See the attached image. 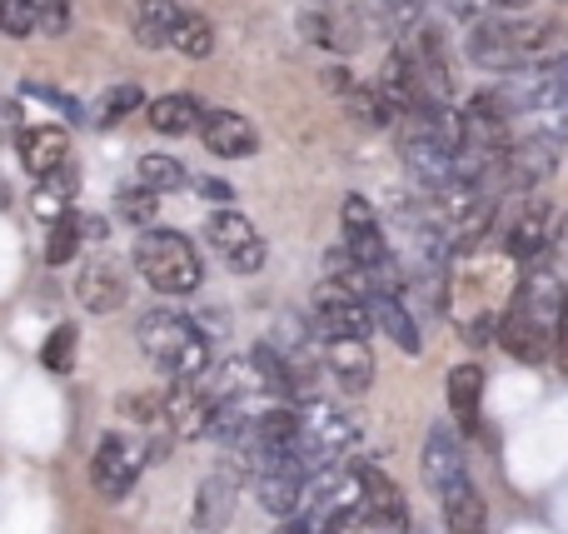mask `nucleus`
I'll return each instance as SVG.
<instances>
[{"label":"nucleus","mask_w":568,"mask_h":534,"mask_svg":"<svg viewBox=\"0 0 568 534\" xmlns=\"http://www.w3.org/2000/svg\"><path fill=\"white\" fill-rule=\"evenodd\" d=\"M499 345L509 350L514 360H524V365H539V360H549V355H554L549 335H539V330H534L514 305L504 310V320H499Z\"/></svg>","instance_id":"obj_21"},{"label":"nucleus","mask_w":568,"mask_h":534,"mask_svg":"<svg viewBox=\"0 0 568 534\" xmlns=\"http://www.w3.org/2000/svg\"><path fill=\"white\" fill-rule=\"evenodd\" d=\"M479 405H484V365H454L449 370V410L459 435H479Z\"/></svg>","instance_id":"obj_18"},{"label":"nucleus","mask_w":568,"mask_h":534,"mask_svg":"<svg viewBox=\"0 0 568 534\" xmlns=\"http://www.w3.org/2000/svg\"><path fill=\"white\" fill-rule=\"evenodd\" d=\"M414 56V66H419V80L434 90V95H449V60H444V40L434 36V30H419V36L404 46Z\"/></svg>","instance_id":"obj_24"},{"label":"nucleus","mask_w":568,"mask_h":534,"mask_svg":"<svg viewBox=\"0 0 568 534\" xmlns=\"http://www.w3.org/2000/svg\"><path fill=\"white\" fill-rule=\"evenodd\" d=\"M140 85H115V90H105V100L95 105V125H115V120H125L130 110L140 105Z\"/></svg>","instance_id":"obj_31"},{"label":"nucleus","mask_w":568,"mask_h":534,"mask_svg":"<svg viewBox=\"0 0 568 534\" xmlns=\"http://www.w3.org/2000/svg\"><path fill=\"white\" fill-rule=\"evenodd\" d=\"M275 534H304V525H300V520H290V525H280Z\"/></svg>","instance_id":"obj_42"},{"label":"nucleus","mask_w":568,"mask_h":534,"mask_svg":"<svg viewBox=\"0 0 568 534\" xmlns=\"http://www.w3.org/2000/svg\"><path fill=\"white\" fill-rule=\"evenodd\" d=\"M155 210H160V195H150V190H120L115 195V215L120 220H130V225H150L155 220Z\"/></svg>","instance_id":"obj_30"},{"label":"nucleus","mask_w":568,"mask_h":534,"mask_svg":"<svg viewBox=\"0 0 568 534\" xmlns=\"http://www.w3.org/2000/svg\"><path fill=\"white\" fill-rule=\"evenodd\" d=\"M125 295H130V275L115 255H95L75 280V300L90 310V315H110V310H120Z\"/></svg>","instance_id":"obj_11"},{"label":"nucleus","mask_w":568,"mask_h":534,"mask_svg":"<svg viewBox=\"0 0 568 534\" xmlns=\"http://www.w3.org/2000/svg\"><path fill=\"white\" fill-rule=\"evenodd\" d=\"M75 195H80V170L60 165L55 175H45V180L30 185V215L45 220V225H55V220H65L70 210H75Z\"/></svg>","instance_id":"obj_16"},{"label":"nucleus","mask_w":568,"mask_h":534,"mask_svg":"<svg viewBox=\"0 0 568 534\" xmlns=\"http://www.w3.org/2000/svg\"><path fill=\"white\" fill-rule=\"evenodd\" d=\"M554 360H559V370H568V305H564L559 330H554Z\"/></svg>","instance_id":"obj_36"},{"label":"nucleus","mask_w":568,"mask_h":534,"mask_svg":"<svg viewBox=\"0 0 568 534\" xmlns=\"http://www.w3.org/2000/svg\"><path fill=\"white\" fill-rule=\"evenodd\" d=\"M150 450L140 445L135 435H120V430H110V435H100L95 445V460H90V480H95V490L105 500H125L130 490H135L140 470H145Z\"/></svg>","instance_id":"obj_5"},{"label":"nucleus","mask_w":568,"mask_h":534,"mask_svg":"<svg viewBox=\"0 0 568 534\" xmlns=\"http://www.w3.org/2000/svg\"><path fill=\"white\" fill-rule=\"evenodd\" d=\"M494 335H499V320H494V315H479V320L469 325V340H474V345H484V340H494Z\"/></svg>","instance_id":"obj_37"},{"label":"nucleus","mask_w":568,"mask_h":534,"mask_svg":"<svg viewBox=\"0 0 568 534\" xmlns=\"http://www.w3.org/2000/svg\"><path fill=\"white\" fill-rule=\"evenodd\" d=\"M0 16H6V0H0Z\"/></svg>","instance_id":"obj_43"},{"label":"nucleus","mask_w":568,"mask_h":534,"mask_svg":"<svg viewBox=\"0 0 568 534\" xmlns=\"http://www.w3.org/2000/svg\"><path fill=\"white\" fill-rule=\"evenodd\" d=\"M504 245H509L514 260H544L549 255V215H544V205H529L519 220L509 225V235H504Z\"/></svg>","instance_id":"obj_23"},{"label":"nucleus","mask_w":568,"mask_h":534,"mask_svg":"<svg viewBox=\"0 0 568 534\" xmlns=\"http://www.w3.org/2000/svg\"><path fill=\"white\" fill-rule=\"evenodd\" d=\"M235 505H240L235 475H230V470L205 475V485L195 490V530L200 534H225L230 520H235Z\"/></svg>","instance_id":"obj_14"},{"label":"nucleus","mask_w":568,"mask_h":534,"mask_svg":"<svg viewBox=\"0 0 568 534\" xmlns=\"http://www.w3.org/2000/svg\"><path fill=\"white\" fill-rule=\"evenodd\" d=\"M354 440H359L354 420H344L339 410H329V405H314L310 415H300V445H294V460H300L310 475H320V470L334 465Z\"/></svg>","instance_id":"obj_4"},{"label":"nucleus","mask_w":568,"mask_h":534,"mask_svg":"<svg viewBox=\"0 0 568 534\" xmlns=\"http://www.w3.org/2000/svg\"><path fill=\"white\" fill-rule=\"evenodd\" d=\"M75 350H80V330L75 325H55L40 345V365L55 370V375H70L75 370Z\"/></svg>","instance_id":"obj_27"},{"label":"nucleus","mask_w":568,"mask_h":534,"mask_svg":"<svg viewBox=\"0 0 568 534\" xmlns=\"http://www.w3.org/2000/svg\"><path fill=\"white\" fill-rule=\"evenodd\" d=\"M564 30L559 20L549 16H484L479 26L464 40V56L479 70H494V75H514V70H529L534 60L549 46H559Z\"/></svg>","instance_id":"obj_1"},{"label":"nucleus","mask_w":568,"mask_h":534,"mask_svg":"<svg viewBox=\"0 0 568 534\" xmlns=\"http://www.w3.org/2000/svg\"><path fill=\"white\" fill-rule=\"evenodd\" d=\"M16 150H20V165L30 170V180H45V175H55L60 165H70V130L50 125V120L20 125L16 130Z\"/></svg>","instance_id":"obj_10"},{"label":"nucleus","mask_w":568,"mask_h":534,"mask_svg":"<svg viewBox=\"0 0 568 534\" xmlns=\"http://www.w3.org/2000/svg\"><path fill=\"white\" fill-rule=\"evenodd\" d=\"M180 16H185V10H180L175 0H135V40L145 50H165Z\"/></svg>","instance_id":"obj_22"},{"label":"nucleus","mask_w":568,"mask_h":534,"mask_svg":"<svg viewBox=\"0 0 568 534\" xmlns=\"http://www.w3.org/2000/svg\"><path fill=\"white\" fill-rule=\"evenodd\" d=\"M354 485H359V525L374 534H404L409 525V505H404L399 485L374 465H354Z\"/></svg>","instance_id":"obj_6"},{"label":"nucleus","mask_w":568,"mask_h":534,"mask_svg":"<svg viewBox=\"0 0 568 534\" xmlns=\"http://www.w3.org/2000/svg\"><path fill=\"white\" fill-rule=\"evenodd\" d=\"M40 30H45V36H65L70 30V0H40Z\"/></svg>","instance_id":"obj_34"},{"label":"nucleus","mask_w":568,"mask_h":534,"mask_svg":"<svg viewBox=\"0 0 568 534\" xmlns=\"http://www.w3.org/2000/svg\"><path fill=\"white\" fill-rule=\"evenodd\" d=\"M135 270L160 295H195L200 280H205L200 250L190 245L180 230H145V235L135 240Z\"/></svg>","instance_id":"obj_3"},{"label":"nucleus","mask_w":568,"mask_h":534,"mask_svg":"<svg viewBox=\"0 0 568 534\" xmlns=\"http://www.w3.org/2000/svg\"><path fill=\"white\" fill-rule=\"evenodd\" d=\"M250 475H255L260 505H265L270 515H280V520H294V515H300L304 490H310V480H314L294 455H284V460H260V465H250Z\"/></svg>","instance_id":"obj_9"},{"label":"nucleus","mask_w":568,"mask_h":534,"mask_svg":"<svg viewBox=\"0 0 568 534\" xmlns=\"http://www.w3.org/2000/svg\"><path fill=\"white\" fill-rule=\"evenodd\" d=\"M135 185L150 190V195H165V190H185L190 175H185V165H180L175 155H140Z\"/></svg>","instance_id":"obj_25"},{"label":"nucleus","mask_w":568,"mask_h":534,"mask_svg":"<svg viewBox=\"0 0 568 534\" xmlns=\"http://www.w3.org/2000/svg\"><path fill=\"white\" fill-rule=\"evenodd\" d=\"M145 120L150 130H160V135H190V130H200V120H205V105H200L195 95H160L145 105Z\"/></svg>","instance_id":"obj_19"},{"label":"nucleus","mask_w":568,"mask_h":534,"mask_svg":"<svg viewBox=\"0 0 568 534\" xmlns=\"http://www.w3.org/2000/svg\"><path fill=\"white\" fill-rule=\"evenodd\" d=\"M344 100H349L354 120H364V125H369V130H384V125H389V120H394V110L384 105L379 95H374V85H354Z\"/></svg>","instance_id":"obj_29"},{"label":"nucleus","mask_w":568,"mask_h":534,"mask_svg":"<svg viewBox=\"0 0 568 534\" xmlns=\"http://www.w3.org/2000/svg\"><path fill=\"white\" fill-rule=\"evenodd\" d=\"M195 190H200V195H210V200H230V195H235L225 180H195Z\"/></svg>","instance_id":"obj_38"},{"label":"nucleus","mask_w":568,"mask_h":534,"mask_svg":"<svg viewBox=\"0 0 568 534\" xmlns=\"http://www.w3.org/2000/svg\"><path fill=\"white\" fill-rule=\"evenodd\" d=\"M170 46H175L185 60H205L210 50H215V26H210L205 16H195V10H185L175 36H170Z\"/></svg>","instance_id":"obj_26"},{"label":"nucleus","mask_w":568,"mask_h":534,"mask_svg":"<svg viewBox=\"0 0 568 534\" xmlns=\"http://www.w3.org/2000/svg\"><path fill=\"white\" fill-rule=\"evenodd\" d=\"M140 350L150 355V365L165 370L170 380H205L210 370V340L180 310H150L140 315Z\"/></svg>","instance_id":"obj_2"},{"label":"nucleus","mask_w":568,"mask_h":534,"mask_svg":"<svg viewBox=\"0 0 568 534\" xmlns=\"http://www.w3.org/2000/svg\"><path fill=\"white\" fill-rule=\"evenodd\" d=\"M544 80H549V85H554V95H559L564 105H568V56H559V60H554V66H544Z\"/></svg>","instance_id":"obj_35"},{"label":"nucleus","mask_w":568,"mask_h":534,"mask_svg":"<svg viewBox=\"0 0 568 534\" xmlns=\"http://www.w3.org/2000/svg\"><path fill=\"white\" fill-rule=\"evenodd\" d=\"M205 240L215 245V255L225 260L230 270H240V275H255V270L265 265V240H260V230L250 225L240 210H215V215L205 220Z\"/></svg>","instance_id":"obj_7"},{"label":"nucleus","mask_w":568,"mask_h":534,"mask_svg":"<svg viewBox=\"0 0 568 534\" xmlns=\"http://www.w3.org/2000/svg\"><path fill=\"white\" fill-rule=\"evenodd\" d=\"M36 26H40V0H6V16H0L6 36H30Z\"/></svg>","instance_id":"obj_32"},{"label":"nucleus","mask_w":568,"mask_h":534,"mask_svg":"<svg viewBox=\"0 0 568 534\" xmlns=\"http://www.w3.org/2000/svg\"><path fill=\"white\" fill-rule=\"evenodd\" d=\"M549 245H559V250H564V255H568V215L559 220V235H554V240H549Z\"/></svg>","instance_id":"obj_41"},{"label":"nucleus","mask_w":568,"mask_h":534,"mask_svg":"<svg viewBox=\"0 0 568 534\" xmlns=\"http://www.w3.org/2000/svg\"><path fill=\"white\" fill-rule=\"evenodd\" d=\"M80 245H85V235H80V210H70L65 220H55V225H50V240H45V265H70Z\"/></svg>","instance_id":"obj_28"},{"label":"nucleus","mask_w":568,"mask_h":534,"mask_svg":"<svg viewBox=\"0 0 568 534\" xmlns=\"http://www.w3.org/2000/svg\"><path fill=\"white\" fill-rule=\"evenodd\" d=\"M454 480H464V435L454 425H434L424 445V485L444 495Z\"/></svg>","instance_id":"obj_13"},{"label":"nucleus","mask_w":568,"mask_h":534,"mask_svg":"<svg viewBox=\"0 0 568 534\" xmlns=\"http://www.w3.org/2000/svg\"><path fill=\"white\" fill-rule=\"evenodd\" d=\"M314 330H320V340H369V330H374L369 300H359L344 285L324 280V285L314 290Z\"/></svg>","instance_id":"obj_8"},{"label":"nucleus","mask_w":568,"mask_h":534,"mask_svg":"<svg viewBox=\"0 0 568 534\" xmlns=\"http://www.w3.org/2000/svg\"><path fill=\"white\" fill-rule=\"evenodd\" d=\"M20 95H26V100H45V105H55L60 115L80 120V105H75V100L60 95V90H50V85H36V80H30V85H20Z\"/></svg>","instance_id":"obj_33"},{"label":"nucleus","mask_w":568,"mask_h":534,"mask_svg":"<svg viewBox=\"0 0 568 534\" xmlns=\"http://www.w3.org/2000/svg\"><path fill=\"white\" fill-rule=\"evenodd\" d=\"M10 200H16V190H10V180H6V170H0V210H10Z\"/></svg>","instance_id":"obj_40"},{"label":"nucleus","mask_w":568,"mask_h":534,"mask_svg":"<svg viewBox=\"0 0 568 534\" xmlns=\"http://www.w3.org/2000/svg\"><path fill=\"white\" fill-rule=\"evenodd\" d=\"M10 125H20V115H16V105H10V100H0V140L10 135Z\"/></svg>","instance_id":"obj_39"},{"label":"nucleus","mask_w":568,"mask_h":534,"mask_svg":"<svg viewBox=\"0 0 568 534\" xmlns=\"http://www.w3.org/2000/svg\"><path fill=\"white\" fill-rule=\"evenodd\" d=\"M369 320L404 350V355H419V350H424L419 325H414V315L399 305V295H369Z\"/></svg>","instance_id":"obj_20"},{"label":"nucleus","mask_w":568,"mask_h":534,"mask_svg":"<svg viewBox=\"0 0 568 534\" xmlns=\"http://www.w3.org/2000/svg\"><path fill=\"white\" fill-rule=\"evenodd\" d=\"M444 505V534H489V510H484V495L469 485V475L454 480L439 495Z\"/></svg>","instance_id":"obj_17"},{"label":"nucleus","mask_w":568,"mask_h":534,"mask_svg":"<svg viewBox=\"0 0 568 534\" xmlns=\"http://www.w3.org/2000/svg\"><path fill=\"white\" fill-rule=\"evenodd\" d=\"M324 365L349 395H364L374 385V355L364 340H324Z\"/></svg>","instance_id":"obj_15"},{"label":"nucleus","mask_w":568,"mask_h":534,"mask_svg":"<svg viewBox=\"0 0 568 534\" xmlns=\"http://www.w3.org/2000/svg\"><path fill=\"white\" fill-rule=\"evenodd\" d=\"M200 140H205V150L220 155V160H245V155L260 150L255 125H250L240 110H205V120H200Z\"/></svg>","instance_id":"obj_12"}]
</instances>
